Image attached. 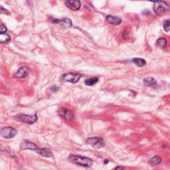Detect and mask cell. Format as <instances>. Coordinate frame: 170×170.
I'll use <instances>...</instances> for the list:
<instances>
[{
    "instance_id": "obj_1",
    "label": "cell",
    "mask_w": 170,
    "mask_h": 170,
    "mask_svg": "<svg viewBox=\"0 0 170 170\" xmlns=\"http://www.w3.org/2000/svg\"><path fill=\"white\" fill-rule=\"evenodd\" d=\"M69 159L73 163L85 168L90 167L92 164V161L91 159L87 157L78 156V155L71 154L69 157Z\"/></svg>"
},
{
    "instance_id": "obj_2",
    "label": "cell",
    "mask_w": 170,
    "mask_h": 170,
    "mask_svg": "<svg viewBox=\"0 0 170 170\" xmlns=\"http://www.w3.org/2000/svg\"><path fill=\"white\" fill-rule=\"evenodd\" d=\"M169 9V5L166 2L157 1L154 4V11L157 16H161L167 13Z\"/></svg>"
},
{
    "instance_id": "obj_3",
    "label": "cell",
    "mask_w": 170,
    "mask_h": 170,
    "mask_svg": "<svg viewBox=\"0 0 170 170\" xmlns=\"http://www.w3.org/2000/svg\"><path fill=\"white\" fill-rule=\"evenodd\" d=\"M86 143H89V145L92 146L93 148L96 149L103 148L105 144L104 139L100 137L89 138L87 139V140H86Z\"/></svg>"
},
{
    "instance_id": "obj_4",
    "label": "cell",
    "mask_w": 170,
    "mask_h": 170,
    "mask_svg": "<svg viewBox=\"0 0 170 170\" xmlns=\"http://www.w3.org/2000/svg\"><path fill=\"white\" fill-rule=\"evenodd\" d=\"M17 119L19 121L24 122L28 124H33L36 122L38 120V117L37 114L34 115H26V114H20L17 116Z\"/></svg>"
},
{
    "instance_id": "obj_5",
    "label": "cell",
    "mask_w": 170,
    "mask_h": 170,
    "mask_svg": "<svg viewBox=\"0 0 170 170\" xmlns=\"http://www.w3.org/2000/svg\"><path fill=\"white\" fill-rule=\"evenodd\" d=\"M81 77L82 75L80 74L70 73L63 74L61 77V80L63 81L69 82L71 83H76L79 81V79Z\"/></svg>"
},
{
    "instance_id": "obj_6",
    "label": "cell",
    "mask_w": 170,
    "mask_h": 170,
    "mask_svg": "<svg viewBox=\"0 0 170 170\" xmlns=\"http://www.w3.org/2000/svg\"><path fill=\"white\" fill-rule=\"evenodd\" d=\"M17 130L11 127H4L1 129L2 137L5 139H11L17 134Z\"/></svg>"
},
{
    "instance_id": "obj_7",
    "label": "cell",
    "mask_w": 170,
    "mask_h": 170,
    "mask_svg": "<svg viewBox=\"0 0 170 170\" xmlns=\"http://www.w3.org/2000/svg\"><path fill=\"white\" fill-rule=\"evenodd\" d=\"M58 112L59 116L67 121H71L74 118L73 112L69 110V109L62 108L60 109Z\"/></svg>"
},
{
    "instance_id": "obj_8",
    "label": "cell",
    "mask_w": 170,
    "mask_h": 170,
    "mask_svg": "<svg viewBox=\"0 0 170 170\" xmlns=\"http://www.w3.org/2000/svg\"><path fill=\"white\" fill-rule=\"evenodd\" d=\"M66 6L73 11H77L81 8V3L78 0H69L65 2Z\"/></svg>"
},
{
    "instance_id": "obj_9",
    "label": "cell",
    "mask_w": 170,
    "mask_h": 170,
    "mask_svg": "<svg viewBox=\"0 0 170 170\" xmlns=\"http://www.w3.org/2000/svg\"><path fill=\"white\" fill-rule=\"evenodd\" d=\"M29 74V69L27 67H22L19 69L16 73H15L13 77L17 78H24L28 76Z\"/></svg>"
},
{
    "instance_id": "obj_10",
    "label": "cell",
    "mask_w": 170,
    "mask_h": 170,
    "mask_svg": "<svg viewBox=\"0 0 170 170\" xmlns=\"http://www.w3.org/2000/svg\"><path fill=\"white\" fill-rule=\"evenodd\" d=\"M51 22L53 24H59L63 27H70L72 26V21L69 19L65 18V19H61V20H57V19L55 18H51Z\"/></svg>"
},
{
    "instance_id": "obj_11",
    "label": "cell",
    "mask_w": 170,
    "mask_h": 170,
    "mask_svg": "<svg viewBox=\"0 0 170 170\" xmlns=\"http://www.w3.org/2000/svg\"><path fill=\"white\" fill-rule=\"evenodd\" d=\"M39 147L37 146L35 143L31 142L29 141H24L21 143V150H34L35 151Z\"/></svg>"
},
{
    "instance_id": "obj_12",
    "label": "cell",
    "mask_w": 170,
    "mask_h": 170,
    "mask_svg": "<svg viewBox=\"0 0 170 170\" xmlns=\"http://www.w3.org/2000/svg\"><path fill=\"white\" fill-rule=\"evenodd\" d=\"M107 21L109 24L113 25H119L122 23V20L120 17L114 16H108L107 17Z\"/></svg>"
},
{
    "instance_id": "obj_13",
    "label": "cell",
    "mask_w": 170,
    "mask_h": 170,
    "mask_svg": "<svg viewBox=\"0 0 170 170\" xmlns=\"http://www.w3.org/2000/svg\"><path fill=\"white\" fill-rule=\"evenodd\" d=\"M35 152L38 154H39L40 156L45 157H51L52 156V154L51 152V151L48 148H38L35 150Z\"/></svg>"
},
{
    "instance_id": "obj_14",
    "label": "cell",
    "mask_w": 170,
    "mask_h": 170,
    "mask_svg": "<svg viewBox=\"0 0 170 170\" xmlns=\"http://www.w3.org/2000/svg\"><path fill=\"white\" fill-rule=\"evenodd\" d=\"M143 82L145 86H149V87L154 88L157 85V82L156 81V79L151 77H148L143 78Z\"/></svg>"
},
{
    "instance_id": "obj_15",
    "label": "cell",
    "mask_w": 170,
    "mask_h": 170,
    "mask_svg": "<svg viewBox=\"0 0 170 170\" xmlns=\"http://www.w3.org/2000/svg\"><path fill=\"white\" fill-rule=\"evenodd\" d=\"M161 158L159 156H154L149 160L148 163L152 166H156L161 164Z\"/></svg>"
},
{
    "instance_id": "obj_16",
    "label": "cell",
    "mask_w": 170,
    "mask_h": 170,
    "mask_svg": "<svg viewBox=\"0 0 170 170\" xmlns=\"http://www.w3.org/2000/svg\"><path fill=\"white\" fill-rule=\"evenodd\" d=\"M132 62L138 67H142L146 65V60L141 58H134L132 59Z\"/></svg>"
},
{
    "instance_id": "obj_17",
    "label": "cell",
    "mask_w": 170,
    "mask_h": 170,
    "mask_svg": "<svg viewBox=\"0 0 170 170\" xmlns=\"http://www.w3.org/2000/svg\"><path fill=\"white\" fill-rule=\"evenodd\" d=\"M11 38L8 34L7 33H1L0 34V43H8Z\"/></svg>"
},
{
    "instance_id": "obj_18",
    "label": "cell",
    "mask_w": 170,
    "mask_h": 170,
    "mask_svg": "<svg viewBox=\"0 0 170 170\" xmlns=\"http://www.w3.org/2000/svg\"><path fill=\"white\" fill-rule=\"evenodd\" d=\"M157 45L161 49H164L167 45V40L165 38H160L157 41Z\"/></svg>"
},
{
    "instance_id": "obj_19",
    "label": "cell",
    "mask_w": 170,
    "mask_h": 170,
    "mask_svg": "<svg viewBox=\"0 0 170 170\" xmlns=\"http://www.w3.org/2000/svg\"><path fill=\"white\" fill-rule=\"evenodd\" d=\"M98 81H99V78L96 77H93L86 80L85 83L87 86H93L94 85H95Z\"/></svg>"
},
{
    "instance_id": "obj_20",
    "label": "cell",
    "mask_w": 170,
    "mask_h": 170,
    "mask_svg": "<svg viewBox=\"0 0 170 170\" xmlns=\"http://www.w3.org/2000/svg\"><path fill=\"white\" fill-rule=\"evenodd\" d=\"M164 29L165 31H170V21H166L164 24Z\"/></svg>"
},
{
    "instance_id": "obj_21",
    "label": "cell",
    "mask_w": 170,
    "mask_h": 170,
    "mask_svg": "<svg viewBox=\"0 0 170 170\" xmlns=\"http://www.w3.org/2000/svg\"><path fill=\"white\" fill-rule=\"evenodd\" d=\"M0 31H1V33H5V32L7 31L6 26L3 24H2L1 25H0Z\"/></svg>"
},
{
    "instance_id": "obj_22",
    "label": "cell",
    "mask_w": 170,
    "mask_h": 170,
    "mask_svg": "<svg viewBox=\"0 0 170 170\" xmlns=\"http://www.w3.org/2000/svg\"><path fill=\"white\" fill-rule=\"evenodd\" d=\"M122 36H123L124 39H127L128 37H129V34H128L127 31H124L122 33Z\"/></svg>"
},
{
    "instance_id": "obj_23",
    "label": "cell",
    "mask_w": 170,
    "mask_h": 170,
    "mask_svg": "<svg viewBox=\"0 0 170 170\" xmlns=\"http://www.w3.org/2000/svg\"><path fill=\"white\" fill-rule=\"evenodd\" d=\"M0 12H1V13H4V14H7V15L10 14L8 11H7V9H3L2 7H1V10H0Z\"/></svg>"
},
{
    "instance_id": "obj_24",
    "label": "cell",
    "mask_w": 170,
    "mask_h": 170,
    "mask_svg": "<svg viewBox=\"0 0 170 170\" xmlns=\"http://www.w3.org/2000/svg\"><path fill=\"white\" fill-rule=\"evenodd\" d=\"M124 167H122V166H118V167L114 169V170H124Z\"/></svg>"
},
{
    "instance_id": "obj_25",
    "label": "cell",
    "mask_w": 170,
    "mask_h": 170,
    "mask_svg": "<svg viewBox=\"0 0 170 170\" xmlns=\"http://www.w3.org/2000/svg\"><path fill=\"white\" fill-rule=\"evenodd\" d=\"M108 160H105L104 163H105V164H106V163H107H107H108Z\"/></svg>"
}]
</instances>
